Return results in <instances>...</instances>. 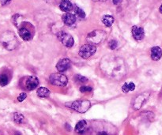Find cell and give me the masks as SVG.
I'll return each mask as SVG.
<instances>
[{
  "label": "cell",
  "mask_w": 162,
  "mask_h": 135,
  "mask_svg": "<svg viewBox=\"0 0 162 135\" xmlns=\"http://www.w3.org/2000/svg\"><path fill=\"white\" fill-rule=\"evenodd\" d=\"M0 42L8 51H13L18 47V41L13 33L7 31L3 33L0 37Z\"/></svg>",
  "instance_id": "1"
},
{
  "label": "cell",
  "mask_w": 162,
  "mask_h": 135,
  "mask_svg": "<svg viewBox=\"0 0 162 135\" xmlns=\"http://www.w3.org/2000/svg\"><path fill=\"white\" fill-rule=\"evenodd\" d=\"M65 105L78 112L85 113L89 110L91 104L89 100H76L71 103H67Z\"/></svg>",
  "instance_id": "2"
},
{
  "label": "cell",
  "mask_w": 162,
  "mask_h": 135,
  "mask_svg": "<svg viewBox=\"0 0 162 135\" xmlns=\"http://www.w3.org/2000/svg\"><path fill=\"white\" fill-rule=\"evenodd\" d=\"M106 36V33L102 30H94L87 35V41L90 45H98L102 42Z\"/></svg>",
  "instance_id": "3"
},
{
  "label": "cell",
  "mask_w": 162,
  "mask_h": 135,
  "mask_svg": "<svg viewBox=\"0 0 162 135\" xmlns=\"http://www.w3.org/2000/svg\"><path fill=\"white\" fill-rule=\"evenodd\" d=\"M49 81L55 86H65L68 83V79L64 74L60 73H52L49 77Z\"/></svg>",
  "instance_id": "4"
},
{
  "label": "cell",
  "mask_w": 162,
  "mask_h": 135,
  "mask_svg": "<svg viewBox=\"0 0 162 135\" xmlns=\"http://www.w3.org/2000/svg\"><path fill=\"white\" fill-rule=\"evenodd\" d=\"M96 51H97V47L95 45H90V44L85 45L81 47L79 49V56L85 59H86L93 56L96 53Z\"/></svg>",
  "instance_id": "5"
},
{
  "label": "cell",
  "mask_w": 162,
  "mask_h": 135,
  "mask_svg": "<svg viewBox=\"0 0 162 135\" xmlns=\"http://www.w3.org/2000/svg\"><path fill=\"white\" fill-rule=\"evenodd\" d=\"M57 37L59 40L60 42L62 43L64 46L67 47H71L74 45V38L69 33H67L65 32L61 31L58 33Z\"/></svg>",
  "instance_id": "6"
},
{
  "label": "cell",
  "mask_w": 162,
  "mask_h": 135,
  "mask_svg": "<svg viewBox=\"0 0 162 135\" xmlns=\"http://www.w3.org/2000/svg\"><path fill=\"white\" fill-rule=\"evenodd\" d=\"M25 86L26 89L31 91L36 89V87L39 85V80L35 76H29L25 78Z\"/></svg>",
  "instance_id": "7"
},
{
  "label": "cell",
  "mask_w": 162,
  "mask_h": 135,
  "mask_svg": "<svg viewBox=\"0 0 162 135\" xmlns=\"http://www.w3.org/2000/svg\"><path fill=\"white\" fill-rule=\"evenodd\" d=\"M131 33H132L133 37L135 38L136 40H142L145 36V32L143 28L137 26V25H135V26L132 27Z\"/></svg>",
  "instance_id": "8"
},
{
  "label": "cell",
  "mask_w": 162,
  "mask_h": 135,
  "mask_svg": "<svg viewBox=\"0 0 162 135\" xmlns=\"http://www.w3.org/2000/svg\"><path fill=\"white\" fill-rule=\"evenodd\" d=\"M70 66H71V60L69 59L65 58V59H62L59 61L57 65H56V68L59 72H64L67 70H68Z\"/></svg>",
  "instance_id": "9"
},
{
  "label": "cell",
  "mask_w": 162,
  "mask_h": 135,
  "mask_svg": "<svg viewBox=\"0 0 162 135\" xmlns=\"http://www.w3.org/2000/svg\"><path fill=\"white\" fill-rule=\"evenodd\" d=\"M18 33L21 37L22 38V40H25V41H29L32 39V34L30 33L29 29H26L25 27H22L19 29Z\"/></svg>",
  "instance_id": "10"
},
{
  "label": "cell",
  "mask_w": 162,
  "mask_h": 135,
  "mask_svg": "<svg viewBox=\"0 0 162 135\" xmlns=\"http://www.w3.org/2000/svg\"><path fill=\"white\" fill-rule=\"evenodd\" d=\"M162 50L159 47H153L151 48V58L154 61H158L161 58Z\"/></svg>",
  "instance_id": "11"
},
{
  "label": "cell",
  "mask_w": 162,
  "mask_h": 135,
  "mask_svg": "<svg viewBox=\"0 0 162 135\" xmlns=\"http://www.w3.org/2000/svg\"><path fill=\"white\" fill-rule=\"evenodd\" d=\"M62 19L64 24H67V25H71V24H74L76 22L75 15L70 13H65L64 15L62 17Z\"/></svg>",
  "instance_id": "12"
},
{
  "label": "cell",
  "mask_w": 162,
  "mask_h": 135,
  "mask_svg": "<svg viewBox=\"0 0 162 135\" xmlns=\"http://www.w3.org/2000/svg\"><path fill=\"white\" fill-rule=\"evenodd\" d=\"M59 8L61 10L64 12H69L71 10L73 9V5L70 2L69 0L67 1H62V2L60 3Z\"/></svg>",
  "instance_id": "13"
},
{
  "label": "cell",
  "mask_w": 162,
  "mask_h": 135,
  "mask_svg": "<svg viewBox=\"0 0 162 135\" xmlns=\"http://www.w3.org/2000/svg\"><path fill=\"white\" fill-rule=\"evenodd\" d=\"M87 128V122L85 120H81L77 123L75 126V131L78 134L83 133Z\"/></svg>",
  "instance_id": "14"
},
{
  "label": "cell",
  "mask_w": 162,
  "mask_h": 135,
  "mask_svg": "<svg viewBox=\"0 0 162 135\" xmlns=\"http://www.w3.org/2000/svg\"><path fill=\"white\" fill-rule=\"evenodd\" d=\"M146 99V95H145V94H142V95L136 98V100H135V103H134V108H135V109H136V110L139 109L140 108L142 107V104H143V103L145 102Z\"/></svg>",
  "instance_id": "15"
},
{
  "label": "cell",
  "mask_w": 162,
  "mask_h": 135,
  "mask_svg": "<svg viewBox=\"0 0 162 135\" xmlns=\"http://www.w3.org/2000/svg\"><path fill=\"white\" fill-rule=\"evenodd\" d=\"M36 93H37L38 96H40V97L42 98H45L49 96V95H50V93H50V90H49L48 89L45 88V87H40V88L37 89Z\"/></svg>",
  "instance_id": "16"
},
{
  "label": "cell",
  "mask_w": 162,
  "mask_h": 135,
  "mask_svg": "<svg viewBox=\"0 0 162 135\" xmlns=\"http://www.w3.org/2000/svg\"><path fill=\"white\" fill-rule=\"evenodd\" d=\"M114 18L111 17L110 15H105L102 18V22L104 23V25L107 27H110L114 23Z\"/></svg>",
  "instance_id": "17"
},
{
  "label": "cell",
  "mask_w": 162,
  "mask_h": 135,
  "mask_svg": "<svg viewBox=\"0 0 162 135\" xmlns=\"http://www.w3.org/2000/svg\"><path fill=\"white\" fill-rule=\"evenodd\" d=\"M135 89V85L134 84L133 82H128V83H125L122 86V90L124 93H128L130 91H134Z\"/></svg>",
  "instance_id": "18"
},
{
  "label": "cell",
  "mask_w": 162,
  "mask_h": 135,
  "mask_svg": "<svg viewBox=\"0 0 162 135\" xmlns=\"http://www.w3.org/2000/svg\"><path fill=\"white\" fill-rule=\"evenodd\" d=\"M13 120H14V122L18 124L22 123L25 120L24 115H23L22 114H21V113H14V114H13Z\"/></svg>",
  "instance_id": "19"
},
{
  "label": "cell",
  "mask_w": 162,
  "mask_h": 135,
  "mask_svg": "<svg viewBox=\"0 0 162 135\" xmlns=\"http://www.w3.org/2000/svg\"><path fill=\"white\" fill-rule=\"evenodd\" d=\"M9 79L6 74H1L0 75V85L1 86H6L8 84Z\"/></svg>",
  "instance_id": "20"
},
{
  "label": "cell",
  "mask_w": 162,
  "mask_h": 135,
  "mask_svg": "<svg viewBox=\"0 0 162 135\" xmlns=\"http://www.w3.org/2000/svg\"><path fill=\"white\" fill-rule=\"evenodd\" d=\"M21 18H22V16L19 15V14H15L13 16V18H12V22L14 24V25H16L17 27H18L21 24Z\"/></svg>",
  "instance_id": "21"
},
{
  "label": "cell",
  "mask_w": 162,
  "mask_h": 135,
  "mask_svg": "<svg viewBox=\"0 0 162 135\" xmlns=\"http://www.w3.org/2000/svg\"><path fill=\"white\" fill-rule=\"evenodd\" d=\"M75 13L77 15H78L82 18H84L85 17V13L84 10L81 9V8H79L78 7H77V6L75 7Z\"/></svg>",
  "instance_id": "22"
},
{
  "label": "cell",
  "mask_w": 162,
  "mask_h": 135,
  "mask_svg": "<svg viewBox=\"0 0 162 135\" xmlns=\"http://www.w3.org/2000/svg\"><path fill=\"white\" fill-rule=\"evenodd\" d=\"M74 79H75L78 82H82V83H84V82H85L88 81V78H85V77H84V76L79 75V74H77V75H75V77H74Z\"/></svg>",
  "instance_id": "23"
},
{
  "label": "cell",
  "mask_w": 162,
  "mask_h": 135,
  "mask_svg": "<svg viewBox=\"0 0 162 135\" xmlns=\"http://www.w3.org/2000/svg\"><path fill=\"white\" fill-rule=\"evenodd\" d=\"M108 46L110 47V49L111 50H115V49L118 46V43L116 40H111L108 44Z\"/></svg>",
  "instance_id": "24"
},
{
  "label": "cell",
  "mask_w": 162,
  "mask_h": 135,
  "mask_svg": "<svg viewBox=\"0 0 162 135\" xmlns=\"http://www.w3.org/2000/svg\"><path fill=\"white\" fill-rule=\"evenodd\" d=\"M93 90V88L89 86H82L80 88V92L82 93H85V92H90Z\"/></svg>",
  "instance_id": "25"
},
{
  "label": "cell",
  "mask_w": 162,
  "mask_h": 135,
  "mask_svg": "<svg viewBox=\"0 0 162 135\" xmlns=\"http://www.w3.org/2000/svg\"><path fill=\"white\" fill-rule=\"evenodd\" d=\"M27 97V94L25 93H22L20 94V95L18 96V100L19 102H22L23 100L25 99V98Z\"/></svg>",
  "instance_id": "26"
},
{
  "label": "cell",
  "mask_w": 162,
  "mask_h": 135,
  "mask_svg": "<svg viewBox=\"0 0 162 135\" xmlns=\"http://www.w3.org/2000/svg\"><path fill=\"white\" fill-rule=\"evenodd\" d=\"M10 1L11 0H0V3L4 6V5H7V3H9Z\"/></svg>",
  "instance_id": "27"
},
{
  "label": "cell",
  "mask_w": 162,
  "mask_h": 135,
  "mask_svg": "<svg viewBox=\"0 0 162 135\" xmlns=\"http://www.w3.org/2000/svg\"><path fill=\"white\" fill-rule=\"evenodd\" d=\"M66 128H67V131H71V125H69L68 123H66Z\"/></svg>",
  "instance_id": "28"
},
{
  "label": "cell",
  "mask_w": 162,
  "mask_h": 135,
  "mask_svg": "<svg viewBox=\"0 0 162 135\" xmlns=\"http://www.w3.org/2000/svg\"><path fill=\"white\" fill-rule=\"evenodd\" d=\"M120 2H121V0H113V3L116 5H117L118 3H120Z\"/></svg>",
  "instance_id": "29"
},
{
  "label": "cell",
  "mask_w": 162,
  "mask_h": 135,
  "mask_svg": "<svg viewBox=\"0 0 162 135\" xmlns=\"http://www.w3.org/2000/svg\"><path fill=\"white\" fill-rule=\"evenodd\" d=\"M97 135H108V134L106 132H104V131H102V132H100Z\"/></svg>",
  "instance_id": "30"
},
{
  "label": "cell",
  "mask_w": 162,
  "mask_h": 135,
  "mask_svg": "<svg viewBox=\"0 0 162 135\" xmlns=\"http://www.w3.org/2000/svg\"><path fill=\"white\" fill-rule=\"evenodd\" d=\"M159 10H160L161 13H162V5L160 7V8H159Z\"/></svg>",
  "instance_id": "31"
},
{
  "label": "cell",
  "mask_w": 162,
  "mask_h": 135,
  "mask_svg": "<svg viewBox=\"0 0 162 135\" xmlns=\"http://www.w3.org/2000/svg\"><path fill=\"white\" fill-rule=\"evenodd\" d=\"M94 2H100V1H105V0H93Z\"/></svg>",
  "instance_id": "32"
}]
</instances>
